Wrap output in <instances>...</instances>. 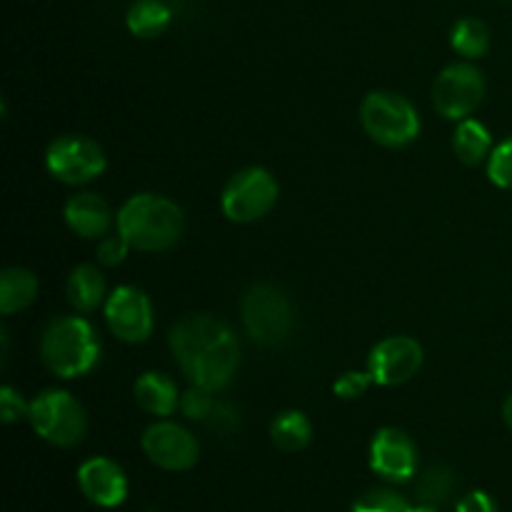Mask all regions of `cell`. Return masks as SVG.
<instances>
[{
    "instance_id": "cell-1",
    "label": "cell",
    "mask_w": 512,
    "mask_h": 512,
    "mask_svg": "<svg viewBox=\"0 0 512 512\" xmlns=\"http://www.w3.org/2000/svg\"><path fill=\"white\" fill-rule=\"evenodd\" d=\"M170 353L193 385L223 390L240 365V343L230 325L205 313L180 318L170 330Z\"/></svg>"
},
{
    "instance_id": "cell-2",
    "label": "cell",
    "mask_w": 512,
    "mask_h": 512,
    "mask_svg": "<svg viewBox=\"0 0 512 512\" xmlns=\"http://www.w3.org/2000/svg\"><path fill=\"white\" fill-rule=\"evenodd\" d=\"M115 225L133 250L160 253L173 248L183 235V210L163 195L138 193L125 200Z\"/></svg>"
},
{
    "instance_id": "cell-3",
    "label": "cell",
    "mask_w": 512,
    "mask_h": 512,
    "mask_svg": "<svg viewBox=\"0 0 512 512\" xmlns=\"http://www.w3.org/2000/svg\"><path fill=\"white\" fill-rule=\"evenodd\" d=\"M40 358L58 378L88 375L100 360V343L95 328L80 315H63L50 320L40 338Z\"/></svg>"
},
{
    "instance_id": "cell-4",
    "label": "cell",
    "mask_w": 512,
    "mask_h": 512,
    "mask_svg": "<svg viewBox=\"0 0 512 512\" xmlns=\"http://www.w3.org/2000/svg\"><path fill=\"white\" fill-rule=\"evenodd\" d=\"M360 123L370 140L383 148H405L420 133V115L408 98L388 90L365 95L360 105Z\"/></svg>"
},
{
    "instance_id": "cell-5",
    "label": "cell",
    "mask_w": 512,
    "mask_h": 512,
    "mask_svg": "<svg viewBox=\"0 0 512 512\" xmlns=\"http://www.w3.org/2000/svg\"><path fill=\"white\" fill-rule=\"evenodd\" d=\"M28 405L30 425L45 443L73 448L85 438L88 418H85L83 405L65 390H45Z\"/></svg>"
},
{
    "instance_id": "cell-6",
    "label": "cell",
    "mask_w": 512,
    "mask_h": 512,
    "mask_svg": "<svg viewBox=\"0 0 512 512\" xmlns=\"http://www.w3.org/2000/svg\"><path fill=\"white\" fill-rule=\"evenodd\" d=\"M243 323L255 343L275 348V345L285 343L293 333V305L285 298L283 290H278L275 285H253L243 298Z\"/></svg>"
},
{
    "instance_id": "cell-7",
    "label": "cell",
    "mask_w": 512,
    "mask_h": 512,
    "mask_svg": "<svg viewBox=\"0 0 512 512\" xmlns=\"http://www.w3.org/2000/svg\"><path fill=\"white\" fill-rule=\"evenodd\" d=\"M278 193V180L268 170L245 168L228 180L220 205L225 218L233 223H255L275 208Z\"/></svg>"
},
{
    "instance_id": "cell-8",
    "label": "cell",
    "mask_w": 512,
    "mask_h": 512,
    "mask_svg": "<svg viewBox=\"0 0 512 512\" xmlns=\"http://www.w3.org/2000/svg\"><path fill=\"white\" fill-rule=\"evenodd\" d=\"M45 168L65 185H83L103 175L105 153L88 135H60L48 145Z\"/></svg>"
},
{
    "instance_id": "cell-9",
    "label": "cell",
    "mask_w": 512,
    "mask_h": 512,
    "mask_svg": "<svg viewBox=\"0 0 512 512\" xmlns=\"http://www.w3.org/2000/svg\"><path fill=\"white\" fill-rule=\"evenodd\" d=\"M485 98V78L475 65L453 63L435 78L433 105L448 120H465Z\"/></svg>"
},
{
    "instance_id": "cell-10",
    "label": "cell",
    "mask_w": 512,
    "mask_h": 512,
    "mask_svg": "<svg viewBox=\"0 0 512 512\" xmlns=\"http://www.w3.org/2000/svg\"><path fill=\"white\" fill-rule=\"evenodd\" d=\"M105 323L123 343H143L153 333V305L148 295L133 285H120L105 300Z\"/></svg>"
},
{
    "instance_id": "cell-11",
    "label": "cell",
    "mask_w": 512,
    "mask_h": 512,
    "mask_svg": "<svg viewBox=\"0 0 512 512\" xmlns=\"http://www.w3.org/2000/svg\"><path fill=\"white\" fill-rule=\"evenodd\" d=\"M423 345L408 335H393L385 338L370 350L368 373L373 375L375 385L393 388V385L408 383L420 368H423Z\"/></svg>"
},
{
    "instance_id": "cell-12",
    "label": "cell",
    "mask_w": 512,
    "mask_h": 512,
    "mask_svg": "<svg viewBox=\"0 0 512 512\" xmlns=\"http://www.w3.org/2000/svg\"><path fill=\"white\" fill-rule=\"evenodd\" d=\"M143 453L148 455L150 463L163 470H190L200 458V445L190 430L178 423H155L143 433Z\"/></svg>"
},
{
    "instance_id": "cell-13",
    "label": "cell",
    "mask_w": 512,
    "mask_h": 512,
    "mask_svg": "<svg viewBox=\"0 0 512 512\" xmlns=\"http://www.w3.org/2000/svg\"><path fill=\"white\" fill-rule=\"evenodd\" d=\"M370 468L390 483H408L418 473V448L400 428H383L370 443Z\"/></svg>"
},
{
    "instance_id": "cell-14",
    "label": "cell",
    "mask_w": 512,
    "mask_h": 512,
    "mask_svg": "<svg viewBox=\"0 0 512 512\" xmlns=\"http://www.w3.org/2000/svg\"><path fill=\"white\" fill-rule=\"evenodd\" d=\"M80 493L100 508H118L128 498V478L110 458H90L78 470Z\"/></svg>"
},
{
    "instance_id": "cell-15",
    "label": "cell",
    "mask_w": 512,
    "mask_h": 512,
    "mask_svg": "<svg viewBox=\"0 0 512 512\" xmlns=\"http://www.w3.org/2000/svg\"><path fill=\"white\" fill-rule=\"evenodd\" d=\"M65 223L80 238H103L113 225L110 205L95 193H78L65 203Z\"/></svg>"
},
{
    "instance_id": "cell-16",
    "label": "cell",
    "mask_w": 512,
    "mask_h": 512,
    "mask_svg": "<svg viewBox=\"0 0 512 512\" xmlns=\"http://www.w3.org/2000/svg\"><path fill=\"white\" fill-rule=\"evenodd\" d=\"M135 403L150 415H158V418H168L175 410L180 408V390L175 385L173 378L163 373H145L135 380Z\"/></svg>"
},
{
    "instance_id": "cell-17",
    "label": "cell",
    "mask_w": 512,
    "mask_h": 512,
    "mask_svg": "<svg viewBox=\"0 0 512 512\" xmlns=\"http://www.w3.org/2000/svg\"><path fill=\"white\" fill-rule=\"evenodd\" d=\"M65 293H68L70 305L80 310V313H93L95 308H100L103 300H108L105 298V280L95 265H78V268H73V273L68 275Z\"/></svg>"
},
{
    "instance_id": "cell-18",
    "label": "cell",
    "mask_w": 512,
    "mask_h": 512,
    "mask_svg": "<svg viewBox=\"0 0 512 512\" xmlns=\"http://www.w3.org/2000/svg\"><path fill=\"white\" fill-rule=\"evenodd\" d=\"M453 150L465 165H480L493 153V135L480 120L465 118L458 120L453 133Z\"/></svg>"
},
{
    "instance_id": "cell-19",
    "label": "cell",
    "mask_w": 512,
    "mask_h": 512,
    "mask_svg": "<svg viewBox=\"0 0 512 512\" xmlns=\"http://www.w3.org/2000/svg\"><path fill=\"white\" fill-rule=\"evenodd\" d=\"M173 13L163 0H135L125 13V25L135 38H158L168 30Z\"/></svg>"
},
{
    "instance_id": "cell-20",
    "label": "cell",
    "mask_w": 512,
    "mask_h": 512,
    "mask_svg": "<svg viewBox=\"0 0 512 512\" xmlns=\"http://www.w3.org/2000/svg\"><path fill=\"white\" fill-rule=\"evenodd\" d=\"M270 440L283 453H298L313 440V425L300 410H285L270 425Z\"/></svg>"
},
{
    "instance_id": "cell-21",
    "label": "cell",
    "mask_w": 512,
    "mask_h": 512,
    "mask_svg": "<svg viewBox=\"0 0 512 512\" xmlns=\"http://www.w3.org/2000/svg\"><path fill=\"white\" fill-rule=\"evenodd\" d=\"M38 295V278L25 268H8L0 275V310L13 315L28 308Z\"/></svg>"
},
{
    "instance_id": "cell-22",
    "label": "cell",
    "mask_w": 512,
    "mask_h": 512,
    "mask_svg": "<svg viewBox=\"0 0 512 512\" xmlns=\"http://www.w3.org/2000/svg\"><path fill=\"white\" fill-rule=\"evenodd\" d=\"M450 45L465 58H483L490 48V30L478 18H460L450 33Z\"/></svg>"
},
{
    "instance_id": "cell-23",
    "label": "cell",
    "mask_w": 512,
    "mask_h": 512,
    "mask_svg": "<svg viewBox=\"0 0 512 512\" xmlns=\"http://www.w3.org/2000/svg\"><path fill=\"white\" fill-rule=\"evenodd\" d=\"M455 490V473L448 465H435L428 468L418 480V503L428 505V508L438 510V505H443L450 498V493Z\"/></svg>"
},
{
    "instance_id": "cell-24",
    "label": "cell",
    "mask_w": 512,
    "mask_h": 512,
    "mask_svg": "<svg viewBox=\"0 0 512 512\" xmlns=\"http://www.w3.org/2000/svg\"><path fill=\"white\" fill-rule=\"evenodd\" d=\"M350 512H438L435 508H428V505H413L408 498H403L400 493L388 488L370 490L363 498L355 500L353 510Z\"/></svg>"
},
{
    "instance_id": "cell-25",
    "label": "cell",
    "mask_w": 512,
    "mask_h": 512,
    "mask_svg": "<svg viewBox=\"0 0 512 512\" xmlns=\"http://www.w3.org/2000/svg\"><path fill=\"white\" fill-rule=\"evenodd\" d=\"M490 183L503 190H512V138L495 145L488 158Z\"/></svg>"
},
{
    "instance_id": "cell-26",
    "label": "cell",
    "mask_w": 512,
    "mask_h": 512,
    "mask_svg": "<svg viewBox=\"0 0 512 512\" xmlns=\"http://www.w3.org/2000/svg\"><path fill=\"white\" fill-rule=\"evenodd\" d=\"M215 408L213 390L200 388V385H193L190 390H185L183 398H180V410L188 420H208L210 410Z\"/></svg>"
},
{
    "instance_id": "cell-27",
    "label": "cell",
    "mask_w": 512,
    "mask_h": 512,
    "mask_svg": "<svg viewBox=\"0 0 512 512\" xmlns=\"http://www.w3.org/2000/svg\"><path fill=\"white\" fill-rule=\"evenodd\" d=\"M373 383V375L368 370H348V373L340 375L333 383V393L338 395L340 400H358L368 393V388Z\"/></svg>"
},
{
    "instance_id": "cell-28",
    "label": "cell",
    "mask_w": 512,
    "mask_h": 512,
    "mask_svg": "<svg viewBox=\"0 0 512 512\" xmlns=\"http://www.w3.org/2000/svg\"><path fill=\"white\" fill-rule=\"evenodd\" d=\"M208 428L213 430V433L218 435H233L235 430L240 428V413L235 410L233 403H228V400H215V408L210 410L208 415Z\"/></svg>"
},
{
    "instance_id": "cell-29",
    "label": "cell",
    "mask_w": 512,
    "mask_h": 512,
    "mask_svg": "<svg viewBox=\"0 0 512 512\" xmlns=\"http://www.w3.org/2000/svg\"><path fill=\"white\" fill-rule=\"evenodd\" d=\"M128 250H133L128 245V240L123 238V235H105V238H100L98 243V260L103 265H120L125 260V255H128Z\"/></svg>"
},
{
    "instance_id": "cell-30",
    "label": "cell",
    "mask_w": 512,
    "mask_h": 512,
    "mask_svg": "<svg viewBox=\"0 0 512 512\" xmlns=\"http://www.w3.org/2000/svg\"><path fill=\"white\" fill-rule=\"evenodd\" d=\"M28 408L30 405H25L23 398H20L10 385H5V388L0 390V415H3L5 423H15V420L20 418H28Z\"/></svg>"
},
{
    "instance_id": "cell-31",
    "label": "cell",
    "mask_w": 512,
    "mask_h": 512,
    "mask_svg": "<svg viewBox=\"0 0 512 512\" xmlns=\"http://www.w3.org/2000/svg\"><path fill=\"white\" fill-rule=\"evenodd\" d=\"M458 512H498L495 508L493 498L483 490H475V493H468L463 500H460Z\"/></svg>"
},
{
    "instance_id": "cell-32",
    "label": "cell",
    "mask_w": 512,
    "mask_h": 512,
    "mask_svg": "<svg viewBox=\"0 0 512 512\" xmlns=\"http://www.w3.org/2000/svg\"><path fill=\"white\" fill-rule=\"evenodd\" d=\"M503 418H505V425L512 430V393L508 395V400H505L503 405Z\"/></svg>"
}]
</instances>
